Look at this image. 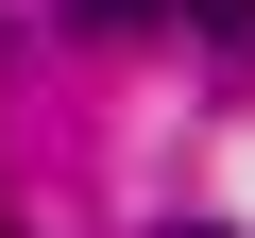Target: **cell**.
<instances>
[{
	"label": "cell",
	"mask_w": 255,
	"mask_h": 238,
	"mask_svg": "<svg viewBox=\"0 0 255 238\" xmlns=\"http://www.w3.org/2000/svg\"><path fill=\"white\" fill-rule=\"evenodd\" d=\"M187 34H221V51H255V0H170Z\"/></svg>",
	"instance_id": "obj_1"
},
{
	"label": "cell",
	"mask_w": 255,
	"mask_h": 238,
	"mask_svg": "<svg viewBox=\"0 0 255 238\" xmlns=\"http://www.w3.org/2000/svg\"><path fill=\"white\" fill-rule=\"evenodd\" d=\"M68 17H85V34H153L170 0H68Z\"/></svg>",
	"instance_id": "obj_2"
},
{
	"label": "cell",
	"mask_w": 255,
	"mask_h": 238,
	"mask_svg": "<svg viewBox=\"0 0 255 238\" xmlns=\"http://www.w3.org/2000/svg\"><path fill=\"white\" fill-rule=\"evenodd\" d=\"M170 238H221V221H170Z\"/></svg>",
	"instance_id": "obj_3"
}]
</instances>
